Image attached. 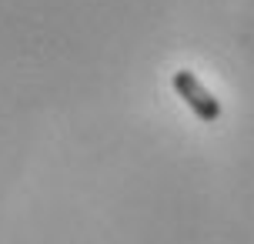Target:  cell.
Masks as SVG:
<instances>
[{
  "mask_svg": "<svg viewBox=\"0 0 254 244\" xmlns=\"http://www.w3.org/2000/svg\"><path fill=\"white\" fill-rule=\"evenodd\" d=\"M174 90H178V97L201 117L204 124H214L217 117H221V101H217L190 70H178V74H174Z\"/></svg>",
  "mask_w": 254,
  "mask_h": 244,
  "instance_id": "6da1fadb",
  "label": "cell"
}]
</instances>
